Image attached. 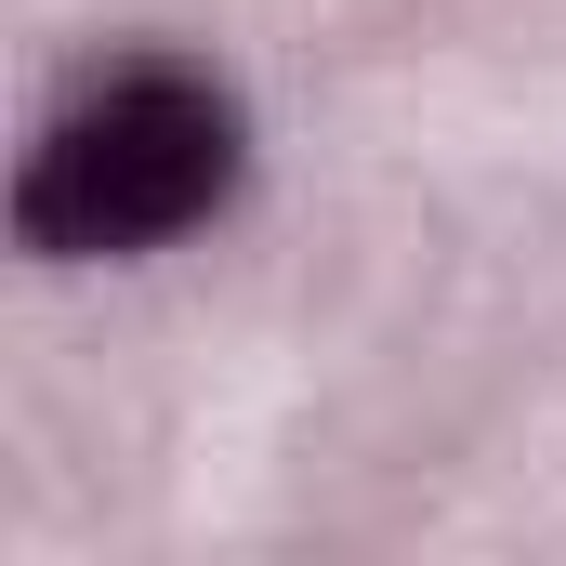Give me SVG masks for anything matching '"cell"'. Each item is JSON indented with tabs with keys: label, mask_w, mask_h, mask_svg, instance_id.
<instances>
[{
	"label": "cell",
	"mask_w": 566,
	"mask_h": 566,
	"mask_svg": "<svg viewBox=\"0 0 566 566\" xmlns=\"http://www.w3.org/2000/svg\"><path fill=\"white\" fill-rule=\"evenodd\" d=\"M224 185H238V106L198 66H106L40 119L13 171V224L66 264H106L224 211Z\"/></svg>",
	"instance_id": "obj_1"
}]
</instances>
